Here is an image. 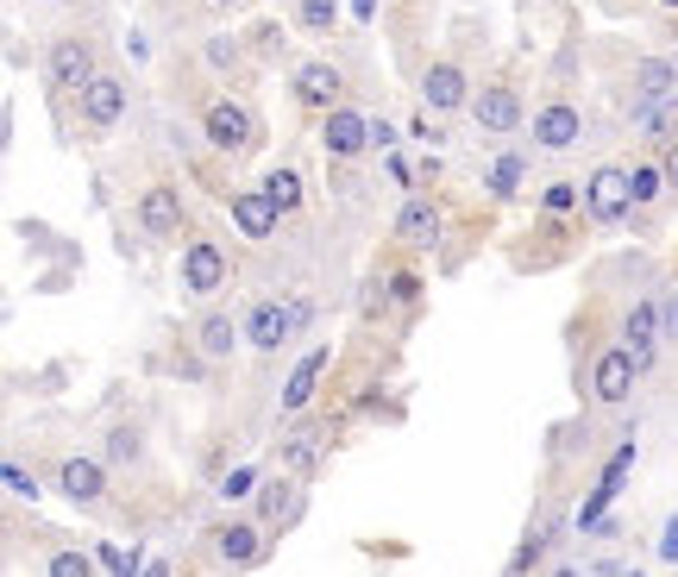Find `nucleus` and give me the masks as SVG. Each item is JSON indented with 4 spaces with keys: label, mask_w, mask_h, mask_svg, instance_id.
Here are the masks:
<instances>
[{
    "label": "nucleus",
    "mask_w": 678,
    "mask_h": 577,
    "mask_svg": "<svg viewBox=\"0 0 678 577\" xmlns=\"http://www.w3.org/2000/svg\"><path fill=\"white\" fill-rule=\"evenodd\" d=\"M584 213H591L597 227H616V220H628V213H635V189H628V170H622V163L591 170V182H584Z\"/></svg>",
    "instance_id": "f257e3e1"
},
{
    "label": "nucleus",
    "mask_w": 678,
    "mask_h": 577,
    "mask_svg": "<svg viewBox=\"0 0 678 577\" xmlns=\"http://www.w3.org/2000/svg\"><path fill=\"white\" fill-rule=\"evenodd\" d=\"M88 76H95V44L88 38H57L51 51H45V82L57 94H82Z\"/></svg>",
    "instance_id": "f03ea898"
},
{
    "label": "nucleus",
    "mask_w": 678,
    "mask_h": 577,
    "mask_svg": "<svg viewBox=\"0 0 678 577\" xmlns=\"http://www.w3.org/2000/svg\"><path fill=\"white\" fill-rule=\"evenodd\" d=\"M471 120H478V132H522V88L515 82H484L478 94H471Z\"/></svg>",
    "instance_id": "7ed1b4c3"
},
{
    "label": "nucleus",
    "mask_w": 678,
    "mask_h": 577,
    "mask_svg": "<svg viewBox=\"0 0 678 577\" xmlns=\"http://www.w3.org/2000/svg\"><path fill=\"white\" fill-rule=\"evenodd\" d=\"M202 132H208V145L226 151V158H245V151L258 145V120H252L239 101H214L208 120H202Z\"/></svg>",
    "instance_id": "20e7f679"
},
{
    "label": "nucleus",
    "mask_w": 678,
    "mask_h": 577,
    "mask_svg": "<svg viewBox=\"0 0 678 577\" xmlns=\"http://www.w3.org/2000/svg\"><path fill=\"white\" fill-rule=\"evenodd\" d=\"M635 377H641L635 351H628V346H609V351H597V365H591V396L603 408H622L628 396H635Z\"/></svg>",
    "instance_id": "39448f33"
},
{
    "label": "nucleus",
    "mask_w": 678,
    "mask_h": 577,
    "mask_svg": "<svg viewBox=\"0 0 678 577\" xmlns=\"http://www.w3.org/2000/svg\"><path fill=\"white\" fill-rule=\"evenodd\" d=\"M321 145H327V158L333 163H352V158H365L371 151V120L358 113V107H333L327 120H321Z\"/></svg>",
    "instance_id": "423d86ee"
},
{
    "label": "nucleus",
    "mask_w": 678,
    "mask_h": 577,
    "mask_svg": "<svg viewBox=\"0 0 678 577\" xmlns=\"http://www.w3.org/2000/svg\"><path fill=\"white\" fill-rule=\"evenodd\" d=\"M226 251L214 246V239H195V246H183V270H176V282L189 289V296H220L226 289Z\"/></svg>",
    "instance_id": "0eeeda50"
},
{
    "label": "nucleus",
    "mask_w": 678,
    "mask_h": 577,
    "mask_svg": "<svg viewBox=\"0 0 678 577\" xmlns=\"http://www.w3.org/2000/svg\"><path fill=\"white\" fill-rule=\"evenodd\" d=\"M120 113H126V76L95 70L82 88V126L88 132H107V126H120Z\"/></svg>",
    "instance_id": "6e6552de"
},
{
    "label": "nucleus",
    "mask_w": 678,
    "mask_h": 577,
    "mask_svg": "<svg viewBox=\"0 0 678 577\" xmlns=\"http://www.w3.org/2000/svg\"><path fill=\"white\" fill-rule=\"evenodd\" d=\"M440 232H446V208H440V201L409 195V201L396 208V239H402V246L428 251V246H440Z\"/></svg>",
    "instance_id": "1a4fd4ad"
},
{
    "label": "nucleus",
    "mask_w": 678,
    "mask_h": 577,
    "mask_svg": "<svg viewBox=\"0 0 678 577\" xmlns=\"http://www.w3.org/2000/svg\"><path fill=\"white\" fill-rule=\"evenodd\" d=\"M421 101H428V113H452V107H471V82H465V70H459L452 57L428 63V76H421Z\"/></svg>",
    "instance_id": "9d476101"
},
{
    "label": "nucleus",
    "mask_w": 678,
    "mask_h": 577,
    "mask_svg": "<svg viewBox=\"0 0 678 577\" xmlns=\"http://www.w3.org/2000/svg\"><path fill=\"white\" fill-rule=\"evenodd\" d=\"M628 471H635V439H622V446H616V458L603 465V477H597V490L584 496V508H578V527H597V521H603V508L616 503V490L628 484Z\"/></svg>",
    "instance_id": "9b49d317"
},
{
    "label": "nucleus",
    "mask_w": 678,
    "mask_h": 577,
    "mask_svg": "<svg viewBox=\"0 0 678 577\" xmlns=\"http://www.w3.org/2000/svg\"><path fill=\"white\" fill-rule=\"evenodd\" d=\"M277 220H283V208L264 189H239V195H233V232H239V239L264 246V239L277 232Z\"/></svg>",
    "instance_id": "f8f14e48"
},
{
    "label": "nucleus",
    "mask_w": 678,
    "mask_h": 577,
    "mask_svg": "<svg viewBox=\"0 0 678 577\" xmlns=\"http://www.w3.org/2000/svg\"><path fill=\"white\" fill-rule=\"evenodd\" d=\"M578 132H584V113H578L572 101L534 107V145H540V151H572Z\"/></svg>",
    "instance_id": "ddd939ff"
},
{
    "label": "nucleus",
    "mask_w": 678,
    "mask_h": 577,
    "mask_svg": "<svg viewBox=\"0 0 678 577\" xmlns=\"http://www.w3.org/2000/svg\"><path fill=\"white\" fill-rule=\"evenodd\" d=\"M139 232H151V239H176L183 232V195L170 182H151L139 195Z\"/></svg>",
    "instance_id": "4468645a"
},
{
    "label": "nucleus",
    "mask_w": 678,
    "mask_h": 577,
    "mask_svg": "<svg viewBox=\"0 0 678 577\" xmlns=\"http://www.w3.org/2000/svg\"><path fill=\"white\" fill-rule=\"evenodd\" d=\"M340 94H346V76L333 70V63H302L296 70V101L308 107V113H333Z\"/></svg>",
    "instance_id": "2eb2a0df"
},
{
    "label": "nucleus",
    "mask_w": 678,
    "mask_h": 577,
    "mask_svg": "<svg viewBox=\"0 0 678 577\" xmlns=\"http://www.w3.org/2000/svg\"><path fill=\"white\" fill-rule=\"evenodd\" d=\"M264 534H271L264 521H226V527H214V553H220L226 565H258Z\"/></svg>",
    "instance_id": "dca6fc26"
},
{
    "label": "nucleus",
    "mask_w": 678,
    "mask_h": 577,
    "mask_svg": "<svg viewBox=\"0 0 678 577\" xmlns=\"http://www.w3.org/2000/svg\"><path fill=\"white\" fill-rule=\"evenodd\" d=\"M666 339V327H660V301H635V315L622 320V346L635 351V365H654V346Z\"/></svg>",
    "instance_id": "f3484780"
},
{
    "label": "nucleus",
    "mask_w": 678,
    "mask_h": 577,
    "mask_svg": "<svg viewBox=\"0 0 678 577\" xmlns=\"http://www.w3.org/2000/svg\"><path fill=\"white\" fill-rule=\"evenodd\" d=\"M283 339H296V332H289V301H258V308L245 315V346L277 351Z\"/></svg>",
    "instance_id": "a211bd4d"
},
{
    "label": "nucleus",
    "mask_w": 678,
    "mask_h": 577,
    "mask_svg": "<svg viewBox=\"0 0 678 577\" xmlns=\"http://www.w3.org/2000/svg\"><path fill=\"white\" fill-rule=\"evenodd\" d=\"M277 458H283V471L289 477H308L314 465L327 458V427H296V434H283Z\"/></svg>",
    "instance_id": "6ab92c4d"
},
{
    "label": "nucleus",
    "mask_w": 678,
    "mask_h": 577,
    "mask_svg": "<svg viewBox=\"0 0 678 577\" xmlns=\"http://www.w3.org/2000/svg\"><path fill=\"white\" fill-rule=\"evenodd\" d=\"M57 484H63V496H70V503H82V508H95L107 496V471L95 465V458H63Z\"/></svg>",
    "instance_id": "aec40b11"
},
{
    "label": "nucleus",
    "mask_w": 678,
    "mask_h": 577,
    "mask_svg": "<svg viewBox=\"0 0 678 577\" xmlns=\"http://www.w3.org/2000/svg\"><path fill=\"white\" fill-rule=\"evenodd\" d=\"M635 132L647 145H672L678 139V94H660V101H635Z\"/></svg>",
    "instance_id": "412c9836"
},
{
    "label": "nucleus",
    "mask_w": 678,
    "mask_h": 577,
    "mask_svg": "<svg viewBox=\"0 0 678 577\" xmlns=\"http://www.w3.org/2000/svg\"><path fill=\"white\" fill-rule=\"evenodd\" d=\"M628 82H635V101H660V94H678V63H672V57H635Z\"/></svg>",
    "instance_id": "4be33fe9"
},
{
    "label": "nucleus",
    "mask_w": 678,
    "mask_h": 577,
    "mask_svg": "<svg viewBox=\"0 0 678 577\" xmlns=\"http://www.w3.org/2000/svg\"><path fill=\"white\" fill-rule=\"evenodd\" d=\"M327 365H333V346H314L308 358H302V365H296V377H289V389H283V415H296V408H308V396L321 389Z\"/></svg>",
    "instance_id": "5701e85b"
},
{
    "label": "nucleus",
    "mask_w": 678,
    "mask_h": 577,
    "mask_svg": "<svg viewBox=\"0 0 678 577\" xmlns=\"http://www.w3.org/2000/svg\"><path fill=\"white\" fill-rule=\"evenodd\" d=\"M239 339H245V320H233V315H202V327H195V351L202 358H233Z\"/></svg>",
    "instance_id": "b1692460"
},
{
    "label": "nucleus",
    "mask_w": 678,
    "mask_h": 577,
    "mask_svg": "<svg viewBox=\"0 0 678 577\" xmlns=\"http://www.w3.org/2000/svg\"><path fill=\"white\" fill-rule=\"evenodd\" d=\"M296 515H302V484H264V496H258L264 527H289Z\"/></svg>",
    "instance_id": "393cba45"
},
{
    "label": "nucleus",
    "mask_w": 678,
    "mask_h": 577,
    "mask_svg": "<svg viewBox=\"0 0 678 577\" xmlns=\"http://www.w3.org/2000/svg\"><path fill=\"white\" fill-rule=\"evenodd\" d=\"M333 26H340V0H296V32L327 38Z\"/></svg>",
    "instance_id": "a878e982"
},
{
    "label": "nucleus",
    "mask_w": 678,
    "mask_h": 577,
    "mask_svg": "<svg viewBox=\"0 0 678 577\" xmlns=\"http://www.w3.org/2000/svg\"><path fill=\"white\" fill-rule=\"evenodd\" d=\"M628 189H635V208H647V201H660L672 182H666V163H635L628 170Z\"/></svg>",
    "instance_id": "bb28decb"
},
{
    "label": "nucleus",
    "mask_w": 678,
    "mask_h": 577,
    "mask_svg": "<svg viewBox=\"0 0 678 577\" xmlns=\"http://www.w3.org/2000/svg\"><path fill=\"white\" fill-rule=\"evenodd\" d=\"M264 195H271L283 213H296L302 208V176L296 170H271V176H264Z\"/></svg>",
    "instance_id": "cd10ccee"
},
{
    "label": "nucleus",
    "mask_w": 678,
    "mask_h": 577,
    "mask_svg": "<svg viewBox=\"0 0 678 577\" xmlns=\"http://www.w3.org/2000/svg\"><path fill=\"white\" fill-rule=\"evenodd\" d=\"M522 176H528L522 158H497V163H490V195H497V201H509V195L522 189Z\"/></svg>",
    "instance_id": "c85d7f7f"
},
{
    "label": "nucleus",
    "mask_w": 678,
    "mask_h": 577,
    "mask_svg": "<svg viewBox=\"0 0 678 577\" xmlns=\"http://www.w3.org/2000/svg\"><path fill=\"white\" fill-rule=\"evenodd\" d=\"M45 571H51V577H95V571H101V559H88V553H51Z\"/></svg>",
    "instance_id": "c756f323"
},
{
    "label": "nucleus",
    "mask_w": 678,
    "mask_h": 577,
    "mask_svg": "<svg viewBox=\"0 0 678 577\" xmlns=\"http://www.w3.org/2000/svg\"><path fill=\"white\" fill-rule=\"evenodd\" d=\"M252 490H258V471H252V465H239V471H226V484H220V496H226V503H245Z\"/></svg>",
    "instance_id": "7c9ffc66"
},
{
    "label": "nucleus",
    "mask_w": 678,
    "mask_h": 577,
    "mask_svg": "<svg viewBox=\"0 0 678 577\" xmlns=\"http://www.w3.org/2000/svg\"><path fill=\"white\" fill-rule=\"evenodd\" d=\"M107 458H114V465L139 458V434H132V427H114V434H107Z\"/></svg>",
    "instance_id": "2f4dec72"
},
{
    "label": "nucleus",
    "mask_w": 678,
    "mask_h": 577,
    "mask_svg": "<svg viewBox=\"0 0 678 577\" xmlns=\"http://www.w3.org/2000/svg\"><path fill=\"white\" fill-rule=\"evenodd\" d=\"M252 51H258V57H277L283 51V26H252Z\"/></svg>",
    "instance_id": "473e14b6"
},
{
    "label": "nucleus",
    "mask_w": 678,
    "mask_h": 577,
    "mask_svg": "<svg viewBox=\"0 0 678 577\" xmlns=\"http://www.w3.org/2000/svg\"><path fill=\"white\" fill-rule=\"evenodd\" d=\"M390 301H421V277L415 270H396V277H390Z\"/></svg>",
    "instance_id": "72a5a7b5"
},
{
    "label": "nucleus",
    "mask_w": 678,
    "mask_h": 577,
    "mask_svg": "<svg viewBox=\"0 0 678 577\" xmlns=\"http://www.w3.org/2000/svg\"><path fill=\"white\" fill-rule=\"evenodd\" d=\"M7 490L13 496H38V477L26 471V465H7Z\"/></svg>",
    "instance_id": "f704fd0d"
},
{
    "label": "nucleus",
    "mask_w": 678,
    "mask_h": 577,
    "mask_svg": "<svg viewBox=\"0 0 678 577\" xmlns=\"http://www.w3.org/2000/svg\"><path fill=\"white\" fill-rule=\"evenodd\" d=\"M233 57H239V44H233V38H208V63H214V70H226Z\"/></svg>",
    "instance_id": "c9c22d12"
},
{
    "label": "nucleus",
    "mask_w": 678,
    "mask_h": 577,
    "mask_svg": "<svg viewBox=\"0 0 678 577\" xmlns=\"http://www.w3.org/2000/svg\"><path fill=\"white\" fill-rule=\"evenodd\" d=\"M660 565H678V515L660 527Z\"/></svg>",
    "instance_id": "e433bc0d"
},
{
    "label": "nucleus",
    "mask_w": 678,
    "mask_h": 577,
    "mask_svg": "<svg viewBox=\"0 0 678 577\" xmlns=\"http://www.w3.org/2000/svg\"><path fill=\"white\" fill-rule=\"evenodd\" d=\"M572 201H578V189H572V182H553V189H547V208H553V213H566Z\"/></svg>",
    "instance_id": "4c0bfd02"
},
{
    "label": "nucleus",
    "mask_w": 678,
    "mask_h": 577,
    "mask_svg": "<svg viewBox=\"0 0 678 577\" xmlns=\"http://www.w3.org/2000/svg\"><path fill=\"white\" fill-rule=\"evenodd\" d=\"M396 145V126L390 120H371V151H390Z\"/></svg>",
    "instance_id": "58836bf2"
},
{
    "label": "nucleus",
    "mask_w": 678,
    "mask_h": 577,
    "mask_svg": "<svg viewBox=\"0 0 678 577\" xmlns=\"http://www.w3.org/2000/svg\"><path fill=\"white\" fill-rule=\"evenodd\" d=\"M308 315H314V308H308V301H289V332H302V327H308Z\"/></svg>",
    "instance_id": "ea45409f"
},
{
    "label": "nucleus",
    "mask_w": 678,
    "mask_h": 577,
    "mask_svg": "<svg viewBox=\"0 0 678 577\" xmlns=\"http://www.w3.org/2000/svg\"><path fill=\"white\" fill-rule=\"evenodd\" d=\"M660 163H666V182H672V189H678V139H672V145H666V151H660Z\"/></svg>",
    "instance_id": "a19ab883"
},
{
    "label": "nucleus",
    "mask_w": 678,
    "mask_h": 577,
    "mask_svg": "<svg viewBox=\"0 0 678 577\" xmlns=\"http://www.w3.org/2000/svg\"><path fill=\"white\" fill-rule=\"evenodd\" d=\"M660 327H666V339H678V296L666 301V320H660Z\"/></svg>",
    "instance_id": "79ce46f5"
},
{
    "label": "nucleus",
    "mask_w": 678,
    "mask_h": 577,
    "mask_svg": "<svg viewBox=\"0 0 678 577\" xmlns=\"http://www.w3.org/2000/svg\"><path fill=\"white\" fill-rule=\"evenodd\" d=\"M352 13H358V19H371V13H377V0H352Z\"/></svg>",
    "instance_id": "37998d69"
},
{
    "label": "nucleus",
    "mask_w": 678,
    "mask_h": 577,
    "mask_svg": "<svg viewBox=\"0 0 678 577\" xmlns=\"http://www.w3.org/2000/svg\"><path fill=\"white\" fill-rule=\"evenodd\" d=\"M208 7H220V13H233V7H245V0H208Z\"/></svg>",
    "instance_id": "c03bdc74"
},
{
    "label": "nucleus",
    "mask_w": 678,
    "mask_h": 577,
    "mask_svg": "<svg viewBox=\"0 0 678 577\" xmlns=\"http://www.w3.org/2000/svg\"><path fill=\"white\" fill-rule=\"evenodd\" d=\"M654 7H672V13H678V0H654Z\"/></svg>",
    "instance_id": "a18cd8bd"
}]
</instances>
